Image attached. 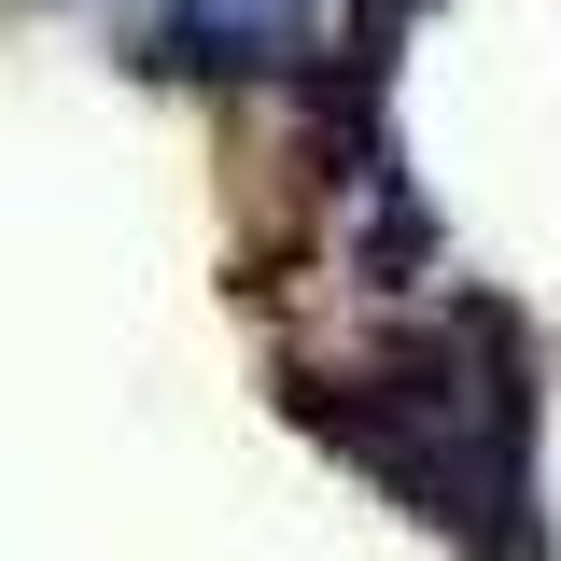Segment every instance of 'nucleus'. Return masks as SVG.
<instances>
[{
	"mask_svg": "<svg viewBox=\"0 0 561 561\" xmlns=\"http://www.w3.org/2000/svg\"><path fill=\"white\" fill-rule=\"evenodd\" d=\"M154 43H169V70H197V57H295V43H309V0H169Z\"/></svg>",
	"mask_w": 561,
	"mask_h": 561,
	"instance_id": "obj_1",
	"label": "nucleus"
},
{
	"mask_svg": "<svg viewBox=\"0 0 561 561\" xmlns=\"http://www.w3.org/2000/svg\"><path fill=\"white\" fill-rule=\"evenodd\" d=\"M365 14H379V28H393V14H421V0H365Z\"/></svg>",
	"mask_w": 561,
	"mask_h": 561,
	"instance_id": "obj_2",
	"label": "nucleus"
}]
</instances>
